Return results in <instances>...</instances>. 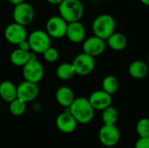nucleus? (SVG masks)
I'll list each match as a JSON object with an SVG mask.
<instances>
[{"label": "nucleus", "instance_id": "obj_15", "mask_svg": "<svg viewBox=\"0 0 149 148\" xmlns=\"http://www.w3.org/2000/svg\"><path fill=\"white\" fill-rule=\"evenodd\" d=\"M65 37L73 44L82 43L86 38V28L84 24L79 21L68 23Z\"/></svg>", "mask_w": 149, "mask_h": 148}, {"label": "nucleus", "instance_id": "obj_32", "mask_svg": "<svg viewBox=\"0 0 149 148\" xmlns=\"http://www.w3.org/2000/svg\"><path fill=\"white\" fill-rule=\"evenodd\" d=\"M148 65L149 66V51H148Z\"/></svg>", "mask_w": 149, "mask_h": 148}, {"label": "nucleus", "instance_id": "obj_25", "mask_svg": "<svg viewBox=\"0 0 149 148\" xmlns=\"http://www.w3.org/2000/svg\"><path fill=\"white\" fill-rule=\"evenodd\" d=\"M136 132L140 137H149V119L142 118L136 124Z\"/></svg>", "mask_w": 149, "mask_h": 148}, {"label": "nucleus", "instance_id": "obj_33", "mask_svg": "<svg viewBox=\"0 0 149 148\" xmlns=\"http://www.w3.org/2000/svg\"><path fill=\"white\" fill-rule=\"evenodd\" d=\"M106 148H117L116 147H106Z\"/></svg>", "mask_w": 149, "mask_h": 148}, {"label": "nucleus", "instance_id": "obj_29", "mask_svg": "<svg viewBox=\"0 0 149 148\" xmlns=\"http://www.w3.org/2000/svg\"><path fill=\"white\" fill-rule=\"evenodd\" d=\"M45 1L52 5H58L63 0H45Z\"/></svg>", "mask_w": 149, "mask_h": 148}, {"label": "nucleus", "instance_id": "obj_23", "mask_svg": "<svg viewBox=\"0 0 149 148\" xmlns=\"http://www.w3.org/2000/svg\"><path fill=\"white\" fill-rule=\"evenodd\" d=\"M101 118L105 125H116L119 120V112L115 107L110 106L102 111Z\"/></svg>", "mask_w": 149, "mask_h": 148}, {"label": "nucleus", "instance_id": "obj_21", "mask_svg": "<svg viewBox=\"0 0 149 148\" xmlns=\"http://www.w3.org/2000/svg\"><path fill=\"white\" fill-rule=\"evenodd\" d=\"M76 75L74 67L72 63L64 62L58 65L56 69V76L58 79L63 81H67L72 79Z\"/></svg>", "mask_w": 149, "mask_h": 148}, {"label": "nucleus", "instance_id": "obj_4", "mask_svg": "<svg viewBox=\"0 0 149 148\" xmlns=\"http://www.w3.org/2000/svg\"><path fill=\"white\" fill-rule=\"evenodd\" d=\"M22 74L24 80L32 82V83H39L45 75V69L41 62L38 59L37 54L31 51V58L29 61L22 67Z\"/></svg>", "mask_w": 149, "mask_h": 148}, {"label": "nucleus", "instance_id": "obj_8", "mask_svg": "<svg viewBox=\"0 0 149 148\" xmlns=\"http://www.w3.org/2000/svg\"><path fill=\"white\" fill-rule=\"evenodd\" d=\"M75 72L79 76H87L91 74L95 68V58L85 52L79 53L72 62Z\"/></svg>", "mask_w": 149, "mask_h": 148}, {"label": "nucleus", "instance_id": "obj_9", "mask_svg": "<svg viewBox=\"0 0 149 148\" xmlns=\"http://www.w3.org/2000/svg\"><path fill=\"white\" fill-rule=\"evenodd\" d=\"M120 139V133L116 125H103L99 131V140L106 147H116Z\"/></svg>", "mask_w": 149, "mask_h": 148}, {"label": "nucleus", "instance_id": "obj_20", "mask_svg": "<svg viewBox=\"0 0 149 148\" xmlns=\"http://www.w3.org/2000/svg\"><path fill=\"white\" fill-rule=\"evenodd\" d=\"M31 51H23L19 48L13 50L10 54V61L11 65L17 67H23L31 58Z\"/></svg>", "mask_w": 149, "mask_h": 148}, {"label": "nucleus", "instance_id": "obj_18", "mask_svg": "<svg viewBox=\"0 0 149 148\" xmlns=\"http://www.w3.org/2000/svg\"><path fill=\"white\" fill-rule=\"evenodd\" d=\"M0 98L6 103L17 99V85L10 80L2 81L0 83Z\"/></svg>", "mask_w": 149, "mask_h": 148}, {"label": "nucleus", "instance_id": "obj_19", "mask_svg": "<svg viewBox=\"0 0 149 148\" xmlns=\"http://www.w3.org/2000/svg\"><path fill=\"white\" fill-rule=\"evenodd\" d=\"M108 46L115 51H123L127 45V38L121 32L114 31L107 39Z\"/></svg>", "mask_w": 149, "mask_h": 148}, {"label": "nucleus", "instance_id": "obj_28", "mask_svg": "<svg viewBox=\"0 0 149 148\" xmlns=\"http://www.w3.org/2000/svg\"><path fill=\"white\" fill-rule=\"evenodd\" d=\"M17 48L23 50V51H31V47H30V44L26 39L23 40L22 42H20L18 44H17Z\"/></svg>", "mask_w": 149, "mask_h": 148}, {"label": "nucleus", "instance_id": "obj_10", "mask_svg": "<svg viewBox=\"0 0 149 148\" xmlns=\"http://www.w3.org/2000/svg\"><path fill=\"white\" fill-rule=\"evenodd\" d=\"M3 36L8 43L17 45L20 42L27 38L28 32L25 26L13 22L5 27Z\"/></svg>", "mask_w": 149, "mask_h": 148}, {"label": "nucleus", "instance_id": "obj_27", "mask_svg": "<svg viewBox=\"0 0 149 148\" xmlns=\"http://www.w3.org/2000/svg\"><path fill=\"white\" fill-rule=\"evenodd\" d=\"M134 148H149V137H140L135 142Z\"/></svg>", "mask_w": 149, "mask_h": 148}, {"label": "nucleus", "instance_id": "obj_1", "mask_svg": "<svg viewBox=\"0 0 149 148\" xmlns=\"http://www.w3.org/2000/svg\"><path fill=\"white\" fill-rule=\"evenodd\" d=\"M68 111L75 118L77 122L82 125L90 123L95 114V110L89 102V99L85 97L75 98L72 104L69 106Z\"/></svg>", "mask_w": 149, "mask_h": 148}, {"label": "nucleus", "instance_id": "obj_30", "mask_svg": "<svg viewBox=\"0 0 149 148\" xmlns=\"http://www.w3.org/2000/svg\"><path fill=\"white\" fill-rule=\"evenodd\" d=\"M9 1V3H11L12 5H17V4H19V3H23V2H24V0H8Z\"/></svg>", "mask_w": 149, "mask_h": 148}, {"label": "nucleus", "instance_id": "obj_11", "mask_svg": "<svg viewBox=\"0 0 149 148\" xmlns=\"http://www.w3.org/2000/svg\"><path fill=\"white\" fill-rule=\"evenodd\" d=\"M38 93L39 88L36 83L24 80L17 85V98L26 103L35 100L38 96Z\"/></svg>", "mask_w": 149, "mask_h": 148}, {"label": "nucleus", "instance_id": "obj_16", "mask_svg": "<svg viewBox=\"0 0 149 148\" xmlns=\"http://www.w3.org/2000/svg\"><path fill=\"white\" fill-rule=\"evenodd\" d=\"M55 99L59 106L65 108H69V106L75 99V95L73 91L70 87L63 85L57 89Z\"/></svg>", "mask_w": 149, "mask_h": 148}, {"label": "nucleus", "instance_id": "obj_24", "mask_svg": "<svg viewBox=\"0 0 149 148\" xmlns=\"http://www.w3.org/2000/svg\"><path fill=\"white\" fill-rule=\"evenodd\" d=\"M26 102L18 98L15 99L14 100L9 103V111L10 114L17 117L23 115L26 111Z\"/></svg>", "mask_w": 149, "mask_h": 148}, {"label": "nucleus", "instance_id": "obj_6", "mask_svg": "<svg viewBox=\"0 0 149 148\" xmlns=\"http://www.w3.org/2000/svg\"><path fill=\"white\" fill-rule=\"evenodd\" d=\"M68 23L59 15L52 16L45 23V31L54 39H60L65 37Z\"/></svg>", "mask_w": 149, "mask_h": 148}, {"label": "nucleus", "instance_id": "obj_26", "mask_svg": "<svg viewBox=\"0 0 149 148\" xmlns=\"http://www.w3.org/2000/svg\"><path fill=\"white\" fill-rule=\"evenodd\" d=\"M42 54H43L44 59L48 63H55L56 61H58L59 58V52L58 49L52 45L49 48H47Z\"/></svg>", "mask_w": 149, "mask_h": 148}, {"label": "nucleus", "instance_id": "obj_31", "mask_svg": "<svg viewBox=\"0 0 149 148\" xmlns=\"http://www.w3.org/2000/svg\"><path fill=\"white\" fill-rule=\"evenodd\" d=\"M141 3L147 5V6H149V0H140Z\"/></svg>", "mask_w": 149, "mask_h": 148}, {"label": "nucleus", "instance_id": "obj_13", "mask_svg": "<svg viewBox=\"0 0 149 148\" xmlns=\"http://www.w3.org/2000/svg\"><path fill=\"white\" fill-rule=\"evenodd\" d=\"M88 99L95 111H103L107 107L112 106L113 101L112 95L102 89L93 92Z\"/></svg>", "mask_w": 149, "mask_h": 148}, {"label": "nucleus", "instance_id": "obj_3", "mask_svg": "<svg viewBox=\"0 0 149 148\" xmlns=\"http://www.w3.org/2000/svg\"><path fill=\"white\" fill-rule=\"evenodd\" d=\"M58 14L67 23L80 21L84 15V5L80 0H63L58 4Z\"/></svg>", "mask_w": 149, "mask_h": 148}, {"label": "nucleus", "instance_id": "obj_17", "mask_svg": "<svg viewBox=\"0 0 149 148\" xmlns=\"http://www.w3.org/2000/svg\"><path fill=\"white\" fill-rule=\"evenodd\" d=\"M148 65L142 60H134L128 66V73L134 79H143L148 73Z\"/></svg>", "mask_w": 149, "mask_h": 148}, {"label": "nucleus", "instance_id": "obj_2", "mask_svg": "<svg viewBox=\"0 0 149 148\" xmlns=\"http://www.w3.org/2000/svg\"><path fill=\"white\" fill-rule=\"evenodd\" d=\"M116 29V22L114 17L110 14H100L97 16L92 24V31L93 35L107 40Z\"/></svg>", "mask_w": 149, "mask_h": 148}, {"label": "nucleus", "instance_id": "obj_5", "mask_svg": "<svg viewBox=\"0 0 149 148\" xmlns=\"http://www.w3.org/2000/svg\"><path fill=\"white\" fill-rule=\"evenodd\" d=\"M27 40L30 44L31 51L36 54H42L52 45V38L45 31L35 30L28 34Z\"/></svg>", "mask_w": 149, "mask_h": 148}, {"label": "nucleus", "instance_id": "obj_14", "mask_svg": "<svg viewBox=\"0 0 149 148\" xmlns=\"http://www.w3.org/2000/svg\"><path fill=\"white\" fill-rule=\"evenodd\" d=\"M78 124L79 123L69 111L61 113L56 118V126L63 133H73L76 130Z\"/></svg>", "mask_w": 149, "mask_h": 148}, {"label": "nucleus", "instance_id": "obj_12", "mask_svg": "<svg viewBox=\"0 0 149 148\" xmlns=\"http://www.w3.org/2000/svg\"><path fill=\"white\" fill-rule=\"evenodd\" d=\"M106 40L93 35L82 42V50L83 52L95 58L101 55L106 50Z\"/></svg>", "mask_w": 149, "mask_h": 148}, {"label": "nucleus", "instance_id": "obj_22", "mask_svg": "<svg viewBox=\"0 0 149 148\" xmlns=\"http://www.w3.org/2000/svg\"><path fill=\"white\" fill-rule=\"evenodd\" d=\"M119 89V80L113 75H107L102 80V90L113 95Z\"/></svg>", "mask_w": 149, "mask_h": 148}, {"label": "nucleus", "instance_id": "obj_7", "mask_svg": "<svg viewBox=\"0 0 149 148\" xmlns=\"http://www.w3.org/2000/svg\"><path fill=\"white\" fill-rule=\"evenodd\" d=\"M12 17L14 22L19 24H22L24 26L29 25L34 20L35 10L31 3L23 2L14 6Z\"/></svg>", "mask_w": 149, "mask_h": 148}]
</instances>
